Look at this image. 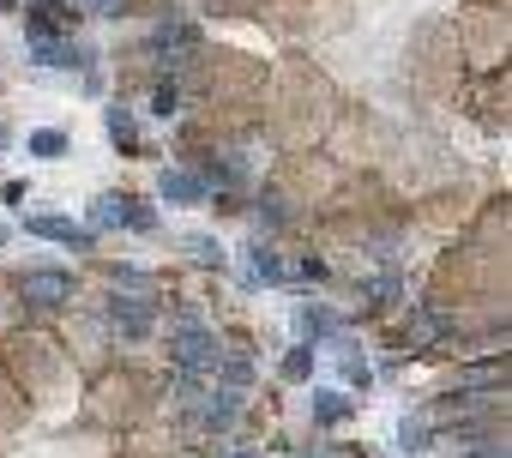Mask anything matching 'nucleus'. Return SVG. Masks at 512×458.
Returning a JSON list of instances; mask_svg holds the SVG:
<instances>
[{
  "label": "nucleus",
  "mask_w": 512,
  "mask_h": 458,
  "mask_svg": "<svg viewBox=\"0 0 512 458\" xmlns=\"http://www.w3.org/2000/svg\"><path fill=\"white\" fill-rule=\"evenodd\" d=\"M19 302L37 308V314H55V308L73 302V284H67L61 272H25V278H19Z\"/></svg>",
  "instance_id": "1"
},
{
  "label": "nucleus",
  "mask_w": 512,
  "mask_h": 458,
  "mask_svg": "<svg viewBox=\"0 0 512 458\" xmlns=\"http://www.w3.org/2000/svg\"><path fill=\"white\" fill-rule=\"evenodd\" d=\"M169 350H175V368H187V374H199V368H217V338H211L205 326H175Z\"/></svg>",
  "instance_id": "2"
},
{
  "label": "nucleus",
  "mask_w": 512,
  "mask_h": 458,
  "mask_svg": "<svg viewBox=\"0 0 512 458\" xmlns=\"http://www.w3.org/2000/svg\"><path fill=\"white\" fill-rule=\"evenodd\" d=\"M151 49H157V55H163L169 67H175V61H181L187 49H199V31H193V25H181V19H169V25H157Z\"/></svg>",
  "instance_id": "3"
},
{
  "label": "nucleus",
  "mask_w": 512,
  "mask_h": 458,
  "mask_svg": "<svg viewBox=\"0 0 512 458\" xmlns=\"http://www.w3.org/2000/svg\"><path fill=\"white\" fill-rule=\"evenodd\" d=\"M73 0H31V37H49V31H67L73 25Z\"/></svg>",
  "instance_id": "4"
},
{
  "label": "nucleus",
  "mask_w": 512,
  "mask_h": 458,
  "mask_svg": "<svg viewBox=\"0 0 512 458\" xmlns=\"http://www.w3.org/2000/svg\"><path fill=\"white\" fill-rule=\"evenodd\" d=\"M109 326H121L127 338H145V332H151V314H145V302L115 296V302H109Z\"/></svg>",
  "instance_id": "5"
},
{
  "label": "nucleus",
  "mask_w": 512,
  "mask_h": 458,
  "mask_svg": "<svg viewBox=\"0 0 512 458\" xmlns=\"http://www.w3.org/2000/svg\"><path fill=\"white\" fill-rule=\"evenodd\" d=\"M97 223H127V229H151V211L139 199H103L97 205Z\"/></svg>",
  "instance_id": "6"
},
{
  "label": "nucleus",
  "mask_w": 512,
  "mask_h": 458,
  "mask_svg": "<svg viewBox=\"0 0 512 458\" xmlns=\"http://www.w3.org/2000/svg\"><path fill=\"white\" fill-rule=\"evenodd\" d=\"M31 236H43V242H67V248H85V242H91L85 229H73L67 217H31Z\"/></svg>",
  "instance_id": "7"
},
{
  "label": "nucleus",
  "mask_w": 512,
  "mask_h": 458,
  "mask_svg": "<svg viewBox=\"0 0 512 458\" xmlns=\"http://www.w3.org/2000/svg\"><path fill=\"white\" fill-rule=\"evenodd\" d=\"M350 410H356V404H350L344 392H314V416H320V422H344Z\"/></svg>",
  "instance_id": "8"
},
{
  "label": "nucleus",
  "mask_w": 512,
  "mask_h": 458,
  "mask_svg": "<svg viewBox=\"0 0 512 458\" xmlns=\"http://www.w3.org/2000/svg\"><path fill=\"white\" fill-rule=\"evenodd\" d=\"M235 416H241V398H235V392H217L211 410H205V428H229Z\"/></svg>",
  "instance_id": "9"
},
{
  "label": "nucleus",
  "mask_w": 512,
  "mask_h": 458,
  "mask_svg": "<svg viewBox=\"0 0 512 458\" xmlns=\"http://www.w3.org/2000/svg\"><path fill=\"white\" fill-rule=\"evenodd\" d=\"M163 193H169V199H205V181H193V175L169 169V175H163Z\"/></svg>",
  "instance_id": "10"
},
{
  "label": "nucleus",
  "mask_w": 512,
  "mask_h": 458,
  "mask_svg": "<svg viewBox=\"0 0 512 458\" xmlns=\"http://www.w3.org/2000/svg\"><path fill=\"white\" fill-rule=\"evenodd\" d=\"M440 332H446V320H440V314H416V320H410V344H416V350H422V344H434Z\"/></svg>",
  "instance_id": "11"
},
{
  "label": "nucleus",
  "mask_w": 512,
  "mask_h": 458,
  "mask_svg": "<svg viewBox=\"0 0 512 458\" xmlns=\"http://www.w3.org/2000/svg\"><path fill=\"white\" fill-rule=\"evenodd\" d=\"M253 278H266V284H284V266L272 248H253Z\"/></svg>",
  "instance_id": "12"
},
{
  "label": "nucleus",
  "mask_w": 512,
  "mask_h": 458,
  "mask_svg": "<svg viewBox=\"0 0 512 458\" xmlns=\"http://www.w3.org/2000/svg\"><path fill=\"white\" fill-rule=\"evenodd\" d=\"M109 133H115V139H121L127 151L139 145V133H133V115H127V109H109Z\"/></svg>",
  "instance_id": "13"
},
{
  "label": "nucleus",
  "mask_w": 512,
  "mask_h": 458,
  "mask_svg": "<svg viewBox=\"0 0 512 458\" xmlns=\"http://www.w3.org/2000/svg\"><path fill=\"white\" fill-rule=\"evenodd\" d=\"M302 332H308V344L326 338V332H332V314H326V308H302Z\"/></svg>",
  "instance_id": "14"
},
{
  "label": "nucleus",
  "mask_w": 512,
  "mask_h": 458,
  "mask_svg": "<svg viewBox=\"0 0 512 458\" xmlns=\"http://www.w3.org/2000/svg\"><path fill=\"white\" fill-rule=\"evenodd\" d=\"M31 151H37V157H61V151H67V139H61V133H37V139H31Z\"/></svg>",
  "instance_id": "15"
},
{
  "label": "nucleus",
  "mask_w": 512,
  "mask_h": 458,
  "mask_svg": "<svg viewBox=\"0 0 512 458\" xmlns=\"http://www.w3.org/2000/svg\"><path fill=\"white\" fill-rule=\"evenodd\" d=\"M308 368H314V344H302V350H296V356L284 362V374H290V380H302Z\"/></svg>",
  "instance_id": "16"
},
{
  "label": "nucleus",
  "mask_w": 512,
  "mask_h": 458,
  "mask_svg": "<svg viewBox=\"0 0 512 458\" xmlns=\"http://www.w3.org/2000/svg\"><path fill=\"white\" fill-rule=\"evenodd\" d=\"M217 362H223V356H217ZM223 380H229V386H247L253 368H247V362H223Z\"/></svg>",
  "instance_id": "17"
},
{
  "label": "nucleus",
  "mask_w": 512,
  "mask_h": 458,
  "mask_svg": "<svg viewBox=\"0 0 512 458\" xmlns=\"http://www.w3.org/2000/svg\"><path fill=\"white\" fill-rule=\"evenodd\" d=\"M151 109H157V115H169V109H175V85H157V97H151Z\"/></svg>",
  "instance_id": "18"
},
{
  "label": "nucleus",
  "mask_w": 512,
  "mask_h": 458,
  "mask_svg": "<svg viewBox=\"0 0 512 458\" xmlns=\"http://www.w3.org/2000/svg\"><path fill=\"white\" fill-rule=\"evenodd\" d=\"M187 248L199 254V266H217V260H223V254H217V242H187Z\"/></svg>",
  "instance_id": "19"
},
{
  "label": "nucleus",
  "mask_w": 512,
  "mask_h": 458,
  "mask_svg": "<svg viewBox=\"0 0 512 458\" xmlns=\"http://www.w3.org/2000/svg\"><path fill=\"white\" fill-rule=\"evenodd\" d=\"M235 458H260V452H235Z\"/></svg>",
  "instance_id": "20"
}]
</instances>
